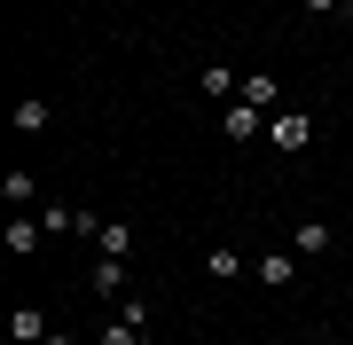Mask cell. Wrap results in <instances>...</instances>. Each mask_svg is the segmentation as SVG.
<instances>
[{
	"label": "cell",
	"instance_id": "ba28073f",
	"mask_svg": "<svg viewBox=\"0 0 353 345\" xmlns=\"http://www.w3.org/2000/svg\"><path fill=\"white\" fill-rule=\"evenodd\" d=\"M204 103H243V71L236 63H204Z\"/></svg>",
	"mask_w": 353,
	"mask_h": 345
},
{
	"label": "cell",
	"instance_id": "52a82bcc",
	"mask_svg": "<svg viewBox=\"0 0 353 345\" xmlns=\"http://www.w3.org/2000/svg\"><path fill=\"white\" fill-rule=\"evenodd\" d=\"M48 330H55L48 306H16L8 314V345H48Z\"/></svg>",
	"mask_w": 353,
	"mask_h": 345
},
{
	"label": "cell",
	"instance_id": "8fae6325",
	"mask_svg": "<svg viewBox=\"0 0 353 345\" xmlns=\"http://www.w3.org/2000/svg\"><path fill=\"white\" fill-rule=\"evenodd\" d=\"M94 259H134V228L126 220H102L94 228Z\"/></svg>",
	"mask_w": 353,
	"mask_h": 345
},
{
	"label": "cell",
	"instance_id": "4fadbf2b",
	"mask_svg": "<svg viewBox=\"0 0 353 345\" xmlns=\"http://www.w3.org/2000/svg\"><path fill=\"white\" fill-rule=\"evenodd\" d=\"M243 103H259V110H275V103H283V87H275V71H252V79H243Z\"/></svg>",
	"mask_w": 353,
	"mask_h": 345
},
{
	"label": "cell",
	"instance_id": "8992f818",
	"mask_svg": "<svg viewBox=\"0 0 353 345\" xmlns=\"http://www.w3.org/2000/svg\"><path fill=\"white\" fill-rule=\"evenodd\" d=\"M87 282H94V298H126L134 291V267H126V259H94Z\"/></svg>",
	"mask_w": 353,
	"mask_h": 345
},
{
	"label": "cell",
	"instance_id": "6da1fadb",
	"mask_svg": "<svg viewBox=\"0 0 353 345\" xmlns=\"http://www.w3.org/2000/svg\"><path fill=\"white\" fill-rule=\"evenodd\" d=\"M267 118H275V110H259V103H220V141H236V149H243V141H259Z\"/></svg>",
	"mask_w": 353,
	"mask_h": 345
},
{
	"label": "cell",
	"instance_id": "5bb4252c",
	"mask_svg": "<svg viewBox=\"0 0 353 345\" xmlns=\"http://www.w3.org/2000/svg\"><path fill=\"white\" fill-rule=\"evenodd\" d=\"M48 103H39V94H24V103H16V134H48Z\"/></svg>",
	"mask_w": 353,
	"mask_h": 345
},
{
	"label": "cell",
	"instance_id": "9c48e42d",
	"mask_svg": "<svg viewBox=\"0 0 353 345\" xmlns=\"http://www.w3.org/2000/svg\"><path fill=\"white\" fill-rule=\"evenodd\" d=\"M290 251H299V259H322V251H338L330 220H299V228H290Z\"/></svg>",
	"mask_w": 353,
	"mask_h": 345
},
{
	"label": "cell",
	"instance_id": "30bf717a",
	"mask_svg": "<svg viewBox=\"0 0 353 345\" xmlns=\"http://www.w3.org/2000/svg\"><path fill=\"white\" fill-rule=\"evenodd\" d=\"M0 205H8V212H32L39 205V173H0Z\"/></svg>",
	"mask_w": 353,
	"mask_h": 345
},
{
	"label": "cell",
	"instance_id": "3957f363",
	"mask_svg": "<svg viewBox=\"0 0 353 345\" xmlns=\"http://www.w3.org/2000/svg\"><path fill=\"white\" fill-rule=\"evenodd\" d=\"M299 267H306V259L290 251V243H283V251H259V259H252V275L267 282V291H290V282H299Z\"/></svg>",
	"mask_w": 353,
	"mask_h": 345
},
{
	"label": "cell",
	"instance_id": "e0dca14e",
	"mask_svg": "<svg viewBox=\"0 0 353 345\" xmlns=\"http://www.w3.org/2000/svg\"><path fill=\"white\" fill-rule=\"evenodd\" d=\"M306 345H330V337H306Z\"/></svg>",
	"mask_w": 353,
	"mask_h": 345
},
{
	"label": "cell",
	"instance_id": "7c38bea8",
	"mask_svg": "<svg viewBox=\"0 0 353 345\" xmlns=\"http://www.w3.org/2000/svg\"><path fill=\"white\" fill-rule=\"evenodd\" d=\"M141 337H150V322H134V314H110L94 330V345H141Z\"/></svg>",
	"mask_w": 353,
	"mask_h": 345
},
{
	"label": "cell",
	"instance_id": "9a60e30c",
	"mask_svg": "<svg viewBox=\"0 0 353 345\" xmlns=\"http://www.w3.org/2000/svg\"><path fill=\"white\" fill-rule=\"evenodd\" d=\"M299 8H306V16H338L345 0H299Z\"/></svg>",
	"mask_w": 353,
	"mask_h": 345
},
{
	"label": "cell",
	"instance_id": "5b68a950",
	"mask_svg": "<svg viewBox=\"0 0 353 345\" xmlns=\"http://www.w3.org/2000/svg\"><path fill=\"white\" fill-rule=\"evenodd\" d=\"M204 275H212V282H243V275H252V259H243L236 243H204Z\"/></svg>",
	"mask_w": 353,
	"mask_h": 345
},
{
	"label": "cell",
	"instance_id": "2e32d148",
	"mask_svg": "<svg viewBox=\"0 0 353 345\" xmlns=\"http://www.w3.org/2000/svg\"><path fill=\"white\" fill-rule=\"evenodd\" d=\"M48 345H79V337H71V330H48Z\"/></svg>",
	"mask_w": 353,
	"mask_h": 345
},
{
	"label": "cell",
	"instance_id": "ac0fdd59",
	"mask_svg": "<svg viewBox=\"0 0 353 345\" xmlns=\"http://www.w3.org/2000/svg\"><path fill=\"white\" fill-rule=\"evenodd\" d=\"M290 345H306V337H290Z\"/></svg>",
	"mask_w": 353,
	"mask_h": 345
},
{
	"label": "cell",
	"instance_id": "277c9868",
	"mask_svg": "<svg viewBox=\"0 0 353 345\" xmlns=\"http://www.w3.org/2000/svg\"><path fill=\"white\" fill-rule=\"evenodd\" d=\"M0 243H8V259H32L39 243H48V228H39V212H8V228H0Z\"/></svg>",
	"mask_w": 353,
	"mask_h": 345
},
{
	"label": "cell",
	"instance_id": "7a4b0ae2",
	"mask_svg": "<svg viewBox=\"0 0 353 345\" xmlns=\"http://www.w3.org/2000/svg\"><path fill=\"white\" fill-rule=\"evenodd\" d=\"M267 141H275L283 157H299L306 141H314V118H306V110H275V118H267Z\"/></svg>",
	"mask_w": 353,
	"mask_h": 345
}]
</instances>
